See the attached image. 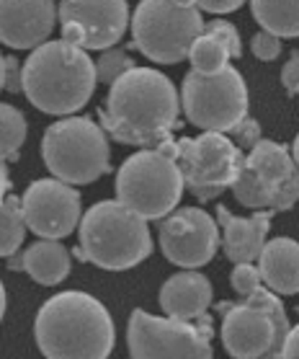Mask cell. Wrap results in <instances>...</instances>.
<instances>
[{
  "label": "cell",
  "mask_w": 299,
  "mask_h": 359,
  "mask_svg": "<svg viewBox=\"0 0 299 359\" xmlns=\"http://www.w3.org/2000/svg\"><path fill=\"white\" fill-rule=\"evenodd\" d=\"M6 88V57L0 55V90Z\"/></svg>",
  "instance_id": "obj_35"
},
{
  "label": "cell",
  "mask_w": 299,
  "mask_h": 359,
  "mask_svg": "<svg viewBox=\"0 0 299 359\" xmlns=\"http://www.w3.org/2000/svg\"><path fill=\"white\" fill-rule=\"evenodd\" d=\"M160 251L170 264L183 269H199L217 253L219 230L209 212L199 207H183L170 212L158 233Z\"/></svg>",
  "instance_id": "obj_13"
},
{
  "label": "cell",
  "mask_w": 299,
  "mask_h": 359,
  "mask_svg": "<svg viewBox=\"0 0 299 359\" xmlns=\"http://www.w3.org/2000/svg\"><path fill=\"white\" fill-rule=\"evenodd\" d=\"M235 199L256 212H284L299 202V168L286 145L258 140L245 156Z\"/></svg>",
  "instance_id": "obj_9"
},
{
  "label": "cell",
  "mask_w": 299,
  "mask_h": 359,
  "mask_svg": "<svg viewBox=\"0 0 299 359\" xmlns=\"http://www.w3.org/2000/svg\"><path fill=\"white\" fill-rule=\"evenodd\" d=\"M130 24L134 47L160 65L186 60L194 41L204 34V18L196 3L145 0L134 8Z\"/></svg>",
  "instance_id": "obj_8"
},
{
  "label": "cell",
  "mask_w": 299,
  "mask_h": 359,
  "mask_svg": "<svg viewBox=\"0 0 299 359\" xmlns=\"http://www.w3.org/2000/svg\"><path fill=\"white\" fill-rule=\"evenodd\" d=\"M26 228L44 241L70 236L81 225V194L70 184L57 179H39L21 196Z\"/></svg>",
  "instance_id": "obj_15"
},
{
  "label": "cell",
  "mask_w": 299,
  "mask_h": 359,
  "mask_svg": "<svg viewBox=\"0 0 299 359\" xmlns=\"http://www.w3.org/2000/svg\"><path fill=\"white\" fill-rule=\"evenodd\" d=\"M281 359H299V326H294L289 331V339L284 344Z\"/></svg>",
  "instance_id": "obj_33"
},
{
  "label": "cell",
  "mask_w": 299,
  "mask_h": 359,
  "mask_svg": "<svg viewBox=\"0 0 299 359\" xmlns=\"http://www.w3.org/2000/svg\"><path fill=\"white\" fill-rule=\"evenodd\" d=\"M3 313H6V287L0 282V318H3Z\"/></svg>",
  "instance_id": "obj_36"
},
{
  "label": "cell",
  "mask_w": 299,
  "mask_h": 359,
  "mask_svg": "<svg viewBox=\"0 0 299 359\" xmlns=\"http://www.w3.org/2000/svg\"><path fill=\"white\" fill-rule=\"evenodd\" d=\"M260 279L274 294L299 292V243L291 238H274L263 245L258 259Z\"/></svg>",
  "instance_id": "obj_19"
},
{
  "label": "cell",
  "mask_w": 299,
  "mask_h": 359,
  "mask_svg": "<svg viewBox=\"0 0 299 359\" xmlns=\"http://www.w3.org/2000/svg\"><path fill=\"white\" fill-rule=\"evenodd\" d=\"M251 47H253V55L258 60H263V62H271V60H276L281 55V39L268 32L256 34L251 41Z\"/></svg>",
  "instance_id": "obj_28"
},
{
  "label": "cell",
  "mask_w": 299,
  "mask_h": 359,
  "mask_svg": "<svg viewBox=\"0 0 299 359\" xmlns=\"http://www.w3.org/2000/svg\"><path fill=\"white\" fill-rule=\"evenodd\" d=\"M204 34H209L214 39H219L227 47L230 57H240L243 55V41H240V34L230 21H222V18H214V21H204Z\"/></svg>",
  "instance_id": "obj_26"
},
{
  "label": "cell",
  "mask_w": 299,
  "mask_h": 359,
  "mask_svg": "<svg viewBox=\"0 0 299 359\" xmlns=\"http://www.w3.org/2000/svg\"><path fill=\"white\" fill-rule=\"evenodd\" d=\"M291 158H294V163H297V168H299V135H297V140H294V145H291Z\"/></svg>",
  "instance_id": "obj_37"
},
{
  "label": "cell",
  "mask_w": 299,
  "mask_h": 359,
  "mask_svg": "<svg viewBox=\"0 0 299 359\" xmlns=\"http://www.w3.org/2000/svg\"><path fill=\"white\" fill-rule=\"evenodd\" d=\"M181 107L188 122L204 132H235L248 119V88L237 67L227 65L214 75L191 73L183 78Z\"/></svg>",
  "instance_id": "obj_10"
},
{
  "label": "cell",
  "mask_w": 299,
  "mask_h": 359,
  "mask_svg": "<svg viewBox=\"0 0 299 359\" xmlns=\"http://www.w3.org/2000/svg\"><path fill=\"white\" fill-rule=\"evenodd\" d=\"M62 39L81 49H113L130 26V6L122 0L113 3H75L67 0L60 8Z\"/></svg>",
  "instance_id": "obj_14"
},
{
  "label": "cell",
  "mask_w": 299,
  "mask_h": 359,
  "mask_svg": "<svg viewBox=\"0 0 299 359\" xmlns=\"http://www.w3.org/2000/svg\"><path fill=\"white\" fill-rule=\"evenodd\" d=\"M188 60H191V65H194V73L214 75V73H219L222 67H227L230 52H227V47L219 39H214L209 34H202V36L194 41L191 52H188Z\"/></svg>",
  "instance_id": "obj_24"
},
{
  "label": "cell",
  "mask_w": 299,
  "mask_h": 359,
  "mask_svg": "<svg viewBox=\"0 0 299 359\" xmlns=\"http://www.w3.org/2000/svg\"><path fill=\"white\" fill-rule=\"evenodd\" d=\"M34 334L47 359H109L116 341L113 320L88 292H60L36 313Z\"/></svg>",
  "instance_id": "obj_2"
},
{
  "label": "cell",
  "mask_w": 299,
  "mask_h": 359,
  "mask_svg": "<svg viewBox=\"0 0 299 359\" xmlns=\"http://www.w3.org/2000/svg\"><path fill=\"white\" fill-rule=\"evenodd\" d=\"M211 318L199 320L155 318L142 308L130 316L127 344L132 359H214Z\"/></svg>",
  "instance_id": "obj_11"
},
{
  "label": "cell",
  "mask_w": 299,
  "mask_h": 359,
  "mask_svg": "<svg viewBox=\"0 0 299 359\" xmlns=\"http://www.w3.org/2000/svg\"><path fill=\"white\" fill-rule=\"evenodd\" d=\"M181 98L170 78L155 67H134L113 83L101 107V127L113 140L137 147H160L178 127Z\"/></svg>",
  "instance_id": "obj_1"
},
{
  "label": "cell",
  "mask_w": 299,
  "mask_h": 359,
  "mask_svg": "<svg viewBox=\"0 0 299 359\" xmlns=\"http://www.w3.org/2000/svg\"><path fill=\"white\" fill-rule=\"evenodd\" d=\"M209 305L211 285L199 271H178L160 290V308L168 318L199 320L207 316Z\"/></svg>",
  "instance_id": "obj_18"
},
{
  "label": "cell",
  "mask_w": 299,
  "mask_h": 359,
  "mask_svg": "<svg viewBox=\"0 0 299 359\" xmlns=\"http://www.w3.org/2000/svg\"><path fill=\"white\" fill-rule=\"evenodd\" d=\"M41 156L57 181L93 184L109 171V140L93 119L65 116L44 132Z\"/></svg>",
  "instance_id": "obj_7"
},
{
  "label": "cell",
  "mask_w": 299,
  "mask_h": 359,
  "mask_svg": "<svg viewBox=\"0 0 299 359\" xmlns=\"http://www.w3.org/2000/svg\"><path fill=\"white\" fill-rule=\"evenodd\" d=\"M134 60L124 52V49L113 47V49H106L104 55L98 57L96 62V78L101 83H109V86H113V83L119 81V78H124V75L130 73V70H134Z\"/></svg>",
  "instance_id": "obj_25"
},
{
  "label": "cell",
  "mask_w": 299,
  "mask_h": 359,
  "mask_svg": "<svg viewBox=\"0 0 299 359\" xmlns=\"http://www.w3.org/2000/svg\"><path fill=\"white\" fill-rule=\"evenodd\" d=\"M271 215L274 212H253L251 217H235L227 207L217 210L219 225H222L225 256L235 266L237 264H253L256 259H260L268 230H271Z\"/></svg>",
  "instance_id": "obj_17"
},
{
  "label": "cell",
  "mask_w": 299,
  "mask_h": 359,
  "mask_svg": "<svg viewBox=\"0 0 299 359\" xmlns=\"http://www.w3.org/2000/svg\"><path fill=\"white\" fill-rule=\"evenodd\" d=\"M60 24L52 3H8L0 0V41L16 49H39Z\"/></svg>",
  "instance_id": "obj_16"
},
{
  "label": "cell",
  "mask_w": 299,
  "mask_h": 359,
  "mask_svg": "<svg viewBox=\"0 0 299 359\" xmlns=\"http://www.w3.org/2000/svg\"><path fill=\"white\" fill-rule=\"evenodd\" d=\"M176 158V140L130 156L116 173V202L145 220H160L176 212V204L186 189Z\"/></svg>",
  "instance_id": "obj_5"
},
{
  "label": "cell",
  "mask_w": 299,
  "mask_h": 359,
  "mask_svg": "<svg viewBox=\"0 0 299 359\" xmlns=\"http://www.w3.org/2000/svg\"><path fill=\"white\" fill-rule=\"evenodd\" d=\"M153 251L147 220L127 210L122 202L93 204L81 220L78 256L109 271H122L145 262Z\"/></svg>",
  "instance_id": "obj_4"
},
{
  "label": "cell",
  "mask_w": 299,
  "mask_h": 359,
  "mask_svg": "<svg viewBox=\"0 0 299 359\" xmlns=\"http://www.w3.org/2000/svg\"><path fill=\"white\" fill-rule=\"evenodd\" d=\"M230 282H232V290L240 294L243 300H248L253 292H258L260 287H263L260 285V282H263V279H260V271L256 269L253 264H237L232 269V274H230Z\"/></svg>",
  "instance_id": "obj_27"
},
{
  "label": "cell",
  "mask_w": 299,
  "mask_h": 359,
  "mask_svg": "<svg viewBox=\"0 0 299 359\" xmlns=\"http://www.w3.org/2000/svg\"><path fill=\"white\" fill-rule=\"evenodd\" d=\"M11 191V179H8V171H6V165H3V161H0V202L8 196Z\"/></svg>",
  "instance_id": "obj_34"
},
{
  "label": "cell",
  "mask_w": 299,
  "mask_h": 359,
  "mask_svg": "<svg viewBox=\"0 0 299 359\" xmlns=\"http://www.w3.org/2000/svg\"><path fill=\"white\" fill-rule=\"evenodd\" d=\"M21 78H24V67H18V60L6 57V88L11 93L21 90Z\"/></svg>",
  "instance_id": "obj_32"
},
{
  "label": "cell",
  "mask_w": 299,
  "mask_h": 359,
  "mask_svg": "<svg viewBox=\"0 0 299 359\" xmlns=\"http://www.w3.org/2000/svg\"><path fill=\"white\" fill-rule=\"evenodd\" d=\"M253 16L263 26V32L284 36H299V3H276V0H256L251 6Z\"/></svg>",
  "instance_id": "obj_21"
},
{
  "label": "cell",
  "mask_w": 299,
  "mask_h": 359,
  "mask_svg": "<svg viewBox=\"0 0 299 359\" xmlns=\"http://www.w3.org/2000/svg\"><path fill=\"white\" fill-rule=\"evenodd\" d=\"M11 266H21L34 282L52 287L60 285L70 274V251L57 241H39V243L29 245L21 262L11 264Z\"/></svg>",
  "instance_id": "obj_20"
},
{
  "label": "cell",
  "mask_w": 299,
  "mask_h": 359,
  "mask_svg": "<svg viewBox=\"0 0 299 359\" xmlns=\"http://www.w3.org/2000/svg\"><path fill=\"white\" fill-rule=\"evenodd\" d=\"M240 6H243L240 0H202V3H196V8L207 11V13H232Z\"/></svg>",
  "instance_id": "obj_31"
},
{
  "label": "cell",
  "mask_w": 299,
  "mask_h": 359,
  "mask_svg": "<svg viewBox=\"0 0 299 359\" xmlns=\"http://www.w3.org/2000/svg\"><path fill=\"white\" fill-rule=\"evenodd\" d=\"M96 62L70 41H47L24 62L21 90L39 111L70 116L90 101L96 90Z\"/></svg>",
  "instance_id": "obj_3"
},
{
  "label": "cell",
  "mask_w": 299,
  "mask_h": 359,
  "mask_svg": "<svg viewBox=\"0 0 299 359\" xmlns=\"http://www.w3.org/2000/svg\"><path fill=\"white\" fill-rule=\"evenodd\" d=\"M222 318V344L235 359H281L284 344L289 339V318L284 302L268 287L240 305H219Z\"/></svg>",
  "instance_id": "obj_6"
},
{
  "label": "cell",
  "mask_w": 299,
  "mask_h": 359,
  "mask_svg": "<svg viewBox=\"0 0 299 359\" xmlns=\"http://www.w3.org/2000/svg\"><path fill=\"white\" fill-rule=\"evenodd\" d=\"M26 236V220L21 199L8 194L0 202V256H13L21 248Z\"/></svg>",
  "instance_id": "obj_22"
},
{
  "label": "cell",
  "mask_w": 299,
  "mask_h": 359,
  "mask_svg": "<svg viewBox=\"0 0 299 359\" xmlns=\"http://www.w3.org/2000/svg\"><path fill=\"white\" fill-rule=\"evenodd\" d=\"M26 140V119L16 107L0 104V161H16Z\"/></svg>",
  "instance_id": "obj_23"
},
{
  "label": "cell",
  "mask_w": 299,
  "mask_h": 359,
  "mask_svg": "<svg viewBox=\"0 0 299 359\" xmlns=\"http://www.w3.org/2000/svg\"><path fill=\"white\" fill-rule=\"evenodd\" d=\"M281 83H284V88L289 90L291 96H294V93H299V52H294V55L289 57V62L284 65Z\"/></svg>",
  "instance_id": "obj_29"
},
{
  "label": "cell",
  "mask_w": 299,
  "mask_h": 359,
  "mask_svg": "<svg viewBox=\"0 0 299 359\" xmlns=\"http://www.w3.org/2000/svg\"><path fill=\"white\" fill-rule=\"evenodd\" d=\"M178 168L183 184L199 202L217 199L222 191L235 189L245 156L232 140L217 132L178 140Z\"/></svg>",
  "instance_id": "obj_12"
},
{
  "label": "cell",
  "mask_w": 299,
  "mask_h": 359,
  "mask_svg": "<svg viewBox=\"0 0 299 359\" xmlns=\"http://www.w3.org/2000/svg\"><path fill=\"white\" fill-rule=\"evenodd\" d=\"M235 135H237V147H253L256 142H258V122L256 119H245L237 130H235Z\"/></svg>",
  "instance_id": "obj_30"
}]
</instances>
